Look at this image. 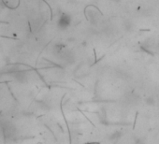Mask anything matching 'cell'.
Instances as JSON below:
<instances>
[{"instance_id":"6da1fadb","label":"cell","mask_w":159,"mask_h":144,"mask_svg":"<svg viewBox=\"0 0 159 144\" xmlns=\"http://www.w3.org/2000/svg\"><path fill=\"white\" fill-rule=\"evenodd\" d=\"M70 23H71L70 16L66 13H63L58 20V26L61 29H66L70 25Z\"/></svg>"}]
</instances>
